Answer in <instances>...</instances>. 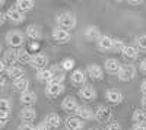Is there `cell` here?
I'll return each instance as SVG.
<instances>
[{"mask_svg": "<svg viewBox=\"0 0 146 130\" xmlns=\"http://www.w3.org/2000/svg\"><path fill=\"white\" fill-rule=\"evenodd\" d=\"M6 42L10 45V48H18L19 50V47L23 45V42H25V34L21 32V31H9L6 34Z\"/></svg>", "mask_w": 146, "mask_h": 130, "instance_id": "obj_1", "label": "cell"}, {"mask_svg": "<svg viewBox=\"0 0 146 130\" xmlns=\"http://www.w3.org/2000/svg\"><path fill=\"white\" fill-rule=\"evenodd\" d=\"M57 25L58 28H62L64 31H70L76 27V18L73 13H69V12H64V13H60L57 16Z\"/></svg>", "mask_w": 146, "mask_h": 130, "instance_id": "obj_2", "label": "cell"}, {"mask_svg": "<svg viewBox=\"0 0 146 130\" xmlns=\"http://www.w3.org/2000/svg\"><path fill=\"white\" fill-rule=\"evenodd\" d=\"M117 76H118V79L121 82H130L136 76V69H135V66H131V64H121Z\"/></svg>", "mask_w": 146, "mask_h": 130, "instance_id": "obj_3", "label": "cell"}, {"mask_svg": "<svg viewBox=\"0 0 146 130\" xmlns=\"http://www.w3.org/2000/svg\"><path fill=\"white\" fill-rule=\"evenodd\" d=\"M64 92V85L63 84H57V82H50L45 86V95L48 98H57Z\"/></svg>", "mask_w": 146, "mask_h": 130, "instance_id": "obj_4", "label": "cell"}, {"mask_svg": "<svg viewBox=\"0 0 146 130\" xmlns=\"http://www.w3.org/2000/svg\"><path fill=\"white\" fill-rule=\"evenodd\" d=\"M111 115H113V113L107 105H100L94 113V119L98 123H107V121L111 120Z\"/></svg>", "mask_w": 146, "mask_h": 130, "instance_id": "obj_5", "label": "cell"}, {"mask_svg": "<svg viewBox=\"0 0 146 130\" xmlns=\"http://www.w3.org/2000/svg\"><path fill=\"white\" fill-rule=\"evenodd\" d=\"M47 64H48V57H47L44 53H36V54H34L32 58H31V66H32L34 69H36V70L45 69Z\"/></svg>", "mask_w": 146, "mask_h": 130, "instance_id": "obj_6", "label": "cell"}, {"mask_svg": "<svg viewBox=\"0 0 146 130\" xmlns=\"http://www.w3.org/2000/svg\"><path fill=\"white\" fill-rule=\"evenodd\" d=\"M79 97H80V99H83V101H94L95 98H96V91H95V88L94 86H91V85H83L80 89H79Z\"/></svg>", "mask_w": 146, "mask_h": 130, "instance_id": "obj_7", "label": "cell"}, {"mask_svg": "<svg viewBox=\"0 0 146 130\" xmlns=\"http://www.w3.org/2000/svg\"><path fill=\"white\" fill-rule=\"evenodd\" d=\"M6 19H9L12 23L18 25V23H22L23 21H25V15H23L22 12H19L16 7H10L6 12Z\"/></svg>", "mask_w": 146, "mask_h": 130, "instance_id": "obj_8", "label": "cell"}, {"mask_svg": "<svg viewBox=\"0 0 146 130\" xmlns=\"http://www.w3.org/2000/svg\"><path fill=\"white\" fill-rule=\"evenodd\" d=\"M105 99L113 105H118L123 102V94L120 91H115V89H108L105 92Z\"/></svg>", "mask_w": 146, "mask_h": 130, "instance_id": "obj_9", "label": "cell"}, {"mask_svg": "<svg viewBox=\"0 0 146 130\" xmlns=\"http://www.w3.org/2000/svg\"><path fill=\"white\" fill-rule=\"evenodd\" d=\"M86 72H88V76L94 80H102V78H104V72H102L101 66H98V64H88Z\"/></svg>", "mask_w": 146, "mask_h": 130, "instance_id": "obj_10", "label": "cell"}, {"mask_svg": "<svg viewBox=\"0 0 146 130\" xmlns=\"http://www.w3.org/2000/svg\"><path fill=\"white\" fill-rule=\"evenodd\" d=\"M70 80H72L73 85H85L86 75H85V72L80 69H73L72 73H70Z\"/></svg>", "mask_w": 146, "mask_h": 130, "instance_id": "obj_11", "label": "cell"}, {"mask_svg": "<svg viewBox=\"0 0 146 130\" xmlns=\"http://www.w3.org/2000/svg\"><path fill=\"white\" fill-rule=\"evenodd\" d=\"M21 102L25 105V107H32V105L36 102V94L31 89L25 91L23 94H21Z\"/></svg>", "mask_w": 146, "mask_h": 130, "instance_id": "obj_12", "label": "cell"}, {"mask_svg": "<svg viewBox=\"0 0 146 130\" xmlns=\"http://www.w3.org/2000/svg\"><path fill=\"white\" fill-rule=\"evenodd\" d=\"M18 62V50H15V48H9V50H6L5 53H3V63L7 66L9 64V67L10 66H15V63Z\"/></svg>", "mask_w": 146, "mask_h": 130, "instance_id": "obj_13", "label": "cell"}, {"mask_svg": "<svg viewBox=\"0 0 146 130\" xmlns=\"http://www.w3.org/2000/svg\"><path fill=\"white\" fill-rule=\"evenodd\" d=\"M78 107H79V105H78V99H76L75 97H66V98L62 101V108H63L66 113L76 111Z\"/></svg>", "mask_w": 146, "mask_h": 130, "instance_id": "obj_14", "label": "cell"}, {"mask_svg": "<svg viewBox=\"0 0 146 130\" xmlns=\"http://www.w3.org/2000/svg\"><path fill=\"white\" fill-rule=\"evenodd\" d=\"M21 119L23 123H32L36 119V111L32 107H23L21 110Z\"/></svg>", "mask_w": 146, "mask_h": 130, "instance_id": "obj_15", "label": "cell"}, {"mask_svg": "<svg viewBox=\"0 0 146 130\" xmlns=\"http://www.w3.org/2000/svg\"><path fill=\"white\" fill-rule=\"evenodd\" d=\"M53 38L57 42H69L70 38H72V35H70V32H67V31H64L62 28H56L53 31Z\"/></svg>", "mask_w": 146, "mask_h": 130, "instance_id": "obj_16", "label": "cell"}, {"mask_svg": "<svg viewBox=\"0 0 146 130\" xmlns=\"http://www.w3.org/2000/svg\"><path fill=\"white\" fill-rule=\"evenodd\" d=\"M44 123L50 129H57V127H60V124H62V117H60L58 114H56V113H50L45 117Z\"/></svg>", "mask_w": 146, "mask_h": 130, "instance_id": "obj_17", "label": "cell"}, {"mask_svg": "<svg viewBox=\"0 0 146 130\" xmlns=\"http://www.w3.org/2000/svg\"><path fill=\"white\" fill-rule=\"evenodd\" d=\"M76 114H78V119H80L82 121L83 120H92L94 119V111L89 108V107H78L76 108V111H75Z\"/></svg>", "mask_w": 146, "mask_h": 130, "instance_id": "obj_18", "label": "cell"}, {"mask_svg": "<svg viewBox=\"0 0 146 130\" xmlns=\"http://www.w3.org/2000/svg\"><path fill=\"white\" fill-rule=\"evenodd\" d=\"M104 67H105V70L108 73H118L121 64H120V62L117 60V58H107Z\"/></svg>", "mask_w": 146, "mask_h": 130, "instance_id": "obj_19", "label": "cell"}, {"mask_svg": "<svg viewBox=\"0 0 146 130\" xmlns=\"http://www.w3.org/2000/svg\"><path fill=\"white\" fill-rule=\"evenodd\" d=\"M66 129L67 130H83V121L78 117H69L66 120Z\"/></svg>", "mask_w": 146, "mask_h": 130, "instance_id": "obj_20", "label": "cell"}, {"mask_svg": "<svg viewBox=\"0 0 146 130\" xmlns=\"http://www.w3.org/2000/svg\"><path fill=\"white\" fill-rule=\"evenodd\" d=\"M98 47L104 51H108L114 47V40L108 35H101V38L98 40Z\"/></svg>", "mask_w": 146, "mask_h": 130, "instance_id": "obj_21", "label": "cell"}, {"mask_svg": "<svg viewBox=\"0 0 146 130\" xmlns=\"http://www.w3.org/2000/svg\"><path fill=\"white\" fill-rule=\"evenodd\" d=\"M121 54L126 58H129V60H135V58L139 57V50L133 45H124L123 50H121Z\"/></svg>", "mask_w": 146, "mask_h": 130, "instance_id": "obj_22", "label": "cell"}, {"mask_svg": "<svg viewBox=\"0 0 146 130\" xmlns=\"http://www.w3.org/2000/svg\"><path fill=\"white\" fill-rule=\"evenodd\" d=\"M6 73H7V76L10 78V79H13V80H16V79H19V78H23V69L21 67V66H10V67H7V70H6Z\"/></svg>", "mask_w": 146, "mask_h": 130, "instance_id": "obj_23", "label": "cell"}, {"mask_svg": "<svg viewBox=\"0 0 146 130\" xmlns=\"http://www.w3.org/2000/svg\"><path fill=\"white\" fill-rule=\"evenodd\" d=\"M25 35L29 40H40L41 38V28L38 25H29L25 29Z\"/></svg>", "mask_w": 146, "mask_h": 130, "instance_id": "obj_24", "label": "cell"}, {"mask_svg": "<svg viewBox=\"0 0 146 130\" xmlns=\"http://www.w3.org/2000/svg\"><path fill=\"white\" fill-rule=\"evenodd\" d=\"M51 72H53V82L63 84V80H64V78H66V72L62 69V66H53Z\"/></svg>", "mask_w": 146, "mask_h": 130, "instance_id": "obj_25", "label": "cell"}, {"mask_svg": "<svg viewBox=\"0 0 146 130\" xmlns=\"http://www.w3.org/2000/svg\"><path fill=\"white\" fill-rule=\"evenodd\" d=\"M36 79H38L40 82H47V84H50V82L53 80V72L51 69H42V70H38L36 72Z\"/></svg>", "mask_w": 146, "mask_h": 130, "instance_id": "obj_26", "label": "cell"}, {"mask_svg": "<svg viewBox=\"0 0 146 130\" xmlns=\"http://www.w3.org/2000/svg\"><path fill=\"white\" fill-rule=\"evenodd\" d=\"M34 6H35V3L32 2V0H18L15 7H16L19 12H22V13H25V12L32 10Z\"/></svg>", "mask_w": 146, "mask_h": 130, "instance_id": "obj_27", "label": "cell"}, {"mask_svg": "<svg viewBox=\"0 0 146 130\" xmlns=\"http://www.w3.org/2000/svg\"><path fill=\"white\" fill-rule=\"evenodd\" d=\"M28 86H29V80H28L27 78H19V79L13 80V88H15V91H18V92H21V94H23L25 91H28Z\"/></svg>", "mask_w": 146, "mask_h": 130, "instance_id": "obj_28", "label": "cell"}, {"mask_svg": "<svg viewBox=\"0 0 146 130\" xmlns=\"http://www.w3.org/2000/svg\"><path fill=\"white\" fill-rule=\"evenodd\" d=\"M85 37L89 41H98L101 38V32L96 27H88L86 31H85Z\"/></svg>", "mask_w": 146, "mask_h": 130, "instance_id": "obj_29", "label": "cell"}, {"mask_svg": "<svg viewBox=\"0 0 146 130\" xmlns=\"http://www.w3.org/2000/svg\"><path fill=\"white\" fill-rule=\"evenodd\" d=\"M131 119L136 124H146V111L142 110V108H136L133 111Z\"/></svg>", "mask_w": 146, "mask_h": 130, "instance_id": "obj_30", "label": "cell"}, {"mask_svg": "<svg viewBox=\"0 0 146 130\" xmlns=\"http://www.w3.org/2000/svg\"><path fill=\"white\" fill-rule=\"evenodd\" d=\"M31 58H32V56L27 48H19L18 50V62H21L22 64L31 63Z\"/></svg>", "mask_w": 146, "mask_h": 130, "instance_id": "obj_31", "label": "cell"}, {"mask_svg": "<svg viewBox=\"0 0 146 130\" xmlns=\"http://www.w3.org/2000/svg\"><path fill=\"white\" fill-rule=\"evenodd\" d=\"M12 104L6 98H0V113H10Z\"/></svg>", "mask_w": 146, "mask_h": 130, "instance_id": "obj_32", "label": "cell"}, {"mask_svg": "<svg viewBox=\"0 0 146 130\" xmlns=\"http://www.w3.org/2000/svg\"><path fill=\"white\" fill-rule=\"evenodd\" d=\"M73 67H75V60L73 58H64V60L62 62V69L64 70H72Z\"/></svg>", "mask_w": 146, "mask_h": 130, "instance_id": "obj_33", "label": "cell"}, {"mask_svg": "<svg viewBox=\"0 0 146 130\" xmlns=\"http://www.w3.org/2000/svg\"><path fill=\"white\" fill-rule=\"evenodd\" d=\"M136 45L140 50L146 51V34H143V35H140V37L136 38Z\"/></svg>", "mask_w": 146, "mask_h": 130, "instance_id": "obj_34", "label": "cell"}, {"mask_svg": "<svg viewBox=\"0 0 146 130\" xmlns=\"http://www.w3.org/2000/svg\"><path fill=\"white\" fill-rule=\"evenodd\" d=\"M9 115H10V113H0V129L6 126V123L9 120Z\"/></svg>", "mask_w": 146, "mask_h": 130, "instance_id": "obj_35", "label": "cell"}, {"mask_svg": "<svg viewBox=\"0 0 146 130\" xmlns=\"http://www.w3.org/2000/svg\"><path fill=\"white\" fill-rule=\"evenodd\" d=\"M18 130H35V126L32 123H22Z\"/></svg>", "mask_w": 146, "mask_h": 130, "instance_id": "obj_36", "label": "cell"}, {"mask_svg": "<svg viewBox=\"0 0 146 130\" xmlns=\"http://www.w3.org/2000/svg\"><path fill=\"white\" fill-rule=\"evenodd\" d=\"M107 130H121V126L117 121H111V123H108Z\"/></svg>", "mask_w": 146, "mask_h": 130, "instance_id": "obj_37", "label": "cell"}, {"mask_svg": "<svg viewBox=\"0 0 146 130\" xmlns=\"http://www.w3.org/2000/svg\"><path fill=\"white\" fill-rule=\"evenodd\" d=\"M123 42H121L120 40H114V47H113V48H115V50H118L120 53H121V50H123Z\"/></svg>", "mask_w": 146, "mask_h": 130, "instance_id": "obj_38", "label": "cell"}, {"mask_svg": "<svg viewBox=\"0 0 146 130\" xmlns=\"http://www.w3.org/2000/svg\"><path fill=\"white\" fill-rule=\"evenodd\" d=\"M35 130H51V129H50V127H48V126L42 121V123H40L38 126H35Z\"/></svg>", "mask_w": 146, "mask_h": 130, "instance_id": "obj_39", "label": "cell"}, {"mask_svg": "<svg viewBox=\"0 0 146 130\" xmlns=\"http://www.w3.org/2000/svg\"><path fill=\"white\" fill-rule=\"evenodd\" d=\"M139 67H140V72H143V73L146 75V58H145V60H142V62H140Z\"/></svg>", "mask_w": 146, "mask_h": 130, "instance_id": "obj_40", "label": "cell"}, {"mask_svg": "<svg viewBox=\"0 0 146 130\" xmlns=\"http://www.w3.org/2000/svg\"><path fill=\"white\" fill-rule=\"evenodd\" d=\"M133 130H146V124H135Z\"/></svg>", "mask_w": 146, "mask_h": 130, "instance_id": "obj_41", "label": "cell"}, {"mask_svg": "<svg viewBox=\"0 0 146 130\" xmlns=\"http://www.w3.org/2000/svg\"><path fill=\"white\" fill-rule=\"evenodd\" d=\"M6 70H7L6 69V64L3 63V60H0V75H2L3 72H6Z\"/></svg>", "mask_w": 146, "mask_h": 130, "instance_id": "obj_42", "label": "cell"}, {"mask_svg": "<svg viewBox=\"0 0 146 130\" xmlns=\"http://www.w3.org/2000/svg\"><path fill=\"white\" fill-rule=\"evenodd\" d=\"M5 22H6V13H3V12H0V25H3Z\"/></svg>", "mask_w": 146, "mask_h": 130, "instance_id": "obj_43", "label": "cell"}, {"mask_svg": "<svg viewBox=\"0 0 146 130\" xmlns=\"http://www.w3.org/2000/svg\"><path fill=\"white\" fill-rule=\"evenodd\" d=\"M140 89H142V92H143V95H146V80H143V82H142Z\"/></svg>", "mask_w": 146, "mask_h": 130, "instance_id": "obj_44", "label": "cell"}, {"mask_svg": "<svg viewBox=\"0 0 146 130\" xmlns=\"http://www.w3.org/2000/svg\"><path fill=\"white\" fill-rule=\"evenodd\" d=\"M129 3H130V5H142L143 0H130Z\"/></svg>", "mask_w": 146, "mask_h": 130, "instance_id": "obj_45", "label": "cell"}, {"mask_svg": "<svg viewBox=\"0 0 146 130\" xmlns=\"http://www.w3.org/2000/svg\"><path fill=\"white\" fill-rule=\"evenodd\" d=\"M5 84H6V80H5L2 76H0V89H2V88L5 86Z\"/></svg>", "mask_w": 146, "mask_h": 130, "instance_id": "obj_46", "label": "cell"}, {"mask_svg": "<svg viewBox=\"0 0 146 130\" xmlns=\"http://www.w3.org/2000/svg\"><path fill=\"white\" fill-rule=\"evenodd\" d=\"M142 107H143V108H146V95H143V97H142Z\"/></svg>", "mask_w": 146, "mask_h": 130, "instance_id": "obj_47", "label": "cell"}, {"mask_svg": "<svg viewBox=\"0 0 146 130\" xmlns=\"http://www.w3.org/2000/svg\"><path fill=\"white\" fill-rule=\"evenodd\" d=\"M5 5V0H0V6H3Z\"/></svg>", "mask_w": 146, "mask_h": 130, "instance_id": "obj_48", "label": "cell"}, {"mask_svg": "<svg viewBox=\"0 0 146 130\" xmlns=\"http://www.w3.org/2000/svg\"><path fill=\"white\" fill-rule=\"evenodd\" d=\"M3 53V48H2V45H0V54H2Z\"/></svg>", "mask_w": 146, "mask_h": 130, "instance_id": "obj_49", "label": "cell"}, {"mask_svg": "<svg viewBox=\"0 0 146 130\" xmlns=\"http://www.w3.org/2000/svg\"><path fill=\"white\" fill-rule=\"evenodd\" d=\"M91 130H101V129H91Z\"/></svg>", "mask_w": 146, "mask_h": 130, "instance_id": "obj_50", "label": "cell"}]
</instances>
